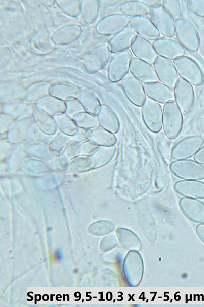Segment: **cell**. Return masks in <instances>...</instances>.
Segmentation results:
<instances>
[{"label":"cell","mask_w":204,"mask_h":307,"mask_svg":"<svg viewBox=\"0 0 204 307\" xmlns=\"http://www.w3.org/2000/svg\"><path fill=\"white\" fill-rule=\"evenodd\" d=\"M180 207L184 215L197 223H204V203L199 199L186 197L181 198Z\"/></svg>","instance_id":"cell-16"},{"label":"cell","mask_w":204,"mask_h":307,"mask_svg":"<svg viewBox=\"0 0 204 307\" xmlns=\"http://www.w3.org/2000/svg\"><path fill=\"white\" fill-rule=\"evenodd\" d=\"M173 63L181 78L195 86L203 83L204 75L202 71L193 59L184 55L174 60Z\"/></svg>","instance_id":"cell-3"},{"label":"cell","mask_w":204,"mask_h":307,"mask_svg":"<svg viewBox=\"0 0 204 307\" xmlns=\"http://www.w3.org/2000/svg\"><path fill=\"white\" fill-rule=\"evenodd\" d=\"M143 87L146 96L159 103L174 101L173 90L160 82L144 83Z\"/></svg>","instance_id":"cell-18"},{"label":"cell","mask_w":204,"mask_h":307,"mask_svg":"<svg viewBox=\"0 0 204 307\" xmlns=\"http://www.w3.org/2000/svg\"><path fill=\"white\" fill-rule=\"evenodd\" d=\"M173 91L175 102L183 115H187L192 109L194 102V92L192 85L180 77Z\"/></svg>","instance_id":"cell-9"},{"label":"cell","mask_w":204,"mask_h":307,"mask_svg":"<svg viewBox=\"0 0 204 307\" xmlns=\"http://www.w3.org/2000/svg\"><path fill=\"white\" fill-rule=\"evenodd\" d=\"M196 232L200 239L204 242V223L198 224L196 226Z\"/></svg>","instance_id":"cell-34"},{"label":"cell","mask_w":204,"mask_h":307,"mask_svg":"<svg viewBox=\"0 0 204 307\" xmlns=\"http://www.w3.org/2000/svg\"><path fill=\"white\" fill-rule=\"evenodd\" d=\"M153 47L158 55L174 60L185 54L184 48L176 41L167 37H159L153 41Z\"/></svg>","instance_id":"cell-13"},{"label":"cell","mask_w":204,"mask_h":307,"mask_svg":"<svg viewBox=\"0 0 204 307\" xmlns=\"http://www.w3.org/2000/svg\"><path fill=\"white\" fill-rule=\"evenodd\" d=\"M137 35L136 32L129 25L110 39L109 42L110 51L117 53L129 49Z\"/></svg>","instance_id":"cell-21"},{"label":"cell","mask_w":204,"mask_h":307,"mask_svg":"<svg viewBox=\"0 0 204 307\" xmlns=\"http://www.w3.org/2000/svg\"><path fill=\"white\" fill-rule=\"evenodd\" d=\"M129 25L139 36L149 40H155L160 37V34L152 22L147 16L132 17Z\"/></svg>","instance_id":"cell-19"},{"label":"cell","mask_w":204,"mask_h":307,"mask_svg":"<svg viewBox=\"0 0 204 307\" xmlns=\"http://www.w3.org/2000/svg\"><path fill=\"white\" fill-rule=\"evenodd\" d=\"M149 15L160 34L167 38L174 36L175 20L162 5H151Z\"/></svg>","instance_id":"cell-6"},{"label":"cell","mask_w":204,"mask_h":307,"mask_svg":"<svg viewBox=\"0 0 204 307\" xmlns=\"http://www.w3.org/2000/svg\"><path fill=\"white\" fill-rule=\"evenodd\" d=\"M175 176L183 180H200L204 179V166L189 159L176 160L169 165Z\"/></svg>","instance_id":"cell-5"},{"label":"cell","mask_w":204,"mask_h":307,"mask_svg":"<svg viewBox=\"0 0 204 307\" xmlns=\"http://www.w3.org/2000/svg\"><path fill=\"white\" fill-rule=\"evenodd\" d=\"M98 145L93 142L92 141H88L85 143L80 149V154L89 155L92 154L98 147Z\"/></svg>","instance_id":"cell-32"},{"label":"cell","mask_w":204,"mask_h":307,"mask_svg":"<svg viewBox=\"0 0 204 307\" xmlns=\"http://www.w3.org/2000/svg\"><path fill=\"white\" fill-rule=\"evenodd\" d=\"M56 121L58 127L64 133L72 136L78 133V126L67 116L62 119L58 118Z\"/></svg>","instance_id":"cell-28"},{"label":"cell","mask_w":204,"mask_h":307,"mask_svg":"<svg viewBox=\"0 0 204 307\" xmlns=\"http://www.w3.org/2000/svg\"><path fill=\"white\" fill-rule=\"evenodd\" d=\"M141 115L145 125L149 130L157 133L161 130L163 112L159 103L146 97L141 106Z\"/></svg>","instance_id":"cell-7"},{"label":"cell","mask_w":204,"mask_h":307,"mask_svg":"<svg viewBox=\"0 0 204 307\" xmlns=\"http://www.w3.org/2000/svg\"><path fill=\"white\" fill-rule=\"evenodd\" d=\"M70 166H73L71 170L73 171H80L86 169L88 166H90L89 159L85 157H78L72 161Z\"/></svg>","instance_id":"cell-30"},{"label":"cell","mask_w":204,"mask_h":307,"mask_svg":"<svg viewBox=\"0 0 204 307\" xmlns=\"http://www.w3.org/2000/svg\"><path fill=\"white\" fill-rule=\"evenodd\" d=\"M150 7L139 1H128L119 6L122 14L127 17L146 16L149 14Z\"/></svg>","instance_id":"cell-23"},{"label":"cell","mask_w":204,"mask_h":307,"mask_svg":"<svg viewBox=\"0 0 204 307\" xmlns=\"http://www.w3.org/2000/svg\"><path fill=\"white\" fill-rule=\"evenodd\" d=\"M132 58L130 49L118 52L114 55L108 69V77L110 81L113 82L121 81L129 71Z\"/></svg>","instance_id":"cell-11"},{"label":"cell","mask_w":204,"mask_h":307,"mask_svg":"<svg viewBox=\"0 0 204 307\" xmlns=\"http://www.w3.org/2000/svg\"><path fill=\"white\" fill-rule=\"evenodd\" d=\"M187 8L197 16L204 17V0H190L187 5Z\"/></svg>","instance_id":"cell-29"},{"label":"cell","mask_w":204,"mask_h":307,"mask_svg":"<svg viewBox=\"0 0 204 307\" xmlns=\"http://www.w3.org/2000/svg\"><path fill=\"white\" fill-rule=\"evenodd\" d=\"M117 236L121 244L130 251H139L141 243L139 237L131 230L120 228L117 230Z\"/></svg>","instance_id":"cell-26"},{"label":"cell","mask_w":204,"mask_h":307,"mask_svg":"<svg viewBox=\"0 0 204 307\" xmlns=\"http://www.w3.org/2000/svg\"><path fill=\"white\" fill-rule=\"evenodd\" d=\"M162 112L163 131L169 139H175L178 136L183 127V114L175 101L165 103Z\"/></svg>","instance_id":"cell-1"},{"label":"cell","mask_w":204,"mask_h":307,"mask_svg":"<svg viewBox=\"0 0 204 307\" xmlns=\"http://www.w3.org/2000/svg\"><path fill=\"white\" fill-rule=\"evenodd\" d=\"M116 151L114 145L99 146L89 158L91 167L98 168L106 165L113 158Z\"/></svg>","instance_id":"cell-22"},{"label":"cell","mask_w":204,"mask_h":307,"mask_svg":"<svg viewBox=\"0 0 204 307\" xmlns=\"http://www.w3.org/2000/svg\"><path fill=\"white\" fill-rule=\"evenodd\" d=\"M173 188L183 197L204 199V182L200 180H178L174 184Z\"/></svg>","instance_id":"cell-15"},{"label":"cell","mask_w":204,"mask_h":307,"mask_svg":"<svg viewBox=\"0 0 204 307\" xmlns=\"http://www.w3.org/2000/svg\"><path fill=\"white\" fill-rule=\"evenodd\" d=\"M130 72L143 83L157 82L156 73L152 64L136 57H133L130 65Z\"/></svg>","instance_id":"cell-17"},{"label":"cell","mask_w":204,"mask_h":307,"mask_svg":"<svg viewBox=\"0 0 204 307\" xmlns=\"http://www.w3.org/2000/svg\"><path fill=\"white\" fill-rule=\"evenodd\" d=\"M123 269L125 279L129 285L136 287L140 284L144 273V262L138 251H130L126 254Z\"/></svg>","instance_id":"cell-4"},{"label":"cell","mask_w":204,"mask_h":307,"mask_svg":"<svg viewBox=\"0 0 204 307\" xmlns=\"http://www.w3.org/2000/svg\"><path fill=\"white\" fill-rule=\"evenodd\" d=\"M130 48L135 57L150 64L158 56L151 42L139 35L134 39Z\"/></svg>","instance_id":"cell-14"},{"label":"cell","mask_w":204,"mask_h":307,"mask_svg":"<svg viewBox=\"0 0 204 307\" xmlns=\"http://www.w3.org/2000/svg\"><path fill=\"white\" fill-rule=\"evenodd\" d=\"M129 17L122 14L109 15L99 23L98 30L103 35H115L129 25Z\"/></svg>","instance_id":"cell-20"},{"label":"cell","mask_w":204,"mask_h":307,"mask_svg":"<svg viewBox=\"0 0 204 307\" xmlns=\"http://www.w3.org/2000/svg\"><path fill=\"white\" fill-rule=\"evenodd\" d=\"M162 5L174 19L176 20L181 18L182 5L181 1L163 0Z\"/></svg>","instance_id":"cell-27"},{"label":"cell","mask_w":204,"mask_h":307,"mask_svg":"<svg viewBox=\"0 0 204 307\" xmlns=\"http://www.w3.org/2000/svg\"><path fill=\"white\" fill-rule=\"evenodd\" d=\"M204 144V139L200 135L186 137L179 141L172 148L171 157L174 160L187 159L194 156Z\"/></svg>","instance_id":"cell-8"},{"label":"cell","mask_w":204,"mask_h":307,"mask_svg":"<svg viewBox=\"0 0 204 307\" xmlns=\"http://www.w3.org/2000/svg\"><path fill=\"white\" fill-rule=\"evenodd\" d=\"M121 84L129 101L134 105L141 107L146 98L142 82L129 72L121 80Z\"/></svg>","instance_id":"cell-10"},{"label":"cell","mask_w":204,"mask_h":307,"mask_svg":"<svg viewBox=\"0 0 204 307\" xmlns=\"http://www.w3.org/2000/svg\"><path fill=\"white\" fill-rule=\"evenodd\" d=\"M175 35L179 43L189 51H197L200 46V39L196 29L186 18L175 21Z\"/></svg>","instance_id":"cell-2"},{"label":"cell","mask_w":204,"mask_h":307,"mask_svg":"<svg viewBox=\"0 0 204 307\" xmlns=\"http://www.w3.org/2000/svg\"><path fill=\"white\" fill-rule=\"evenodd\" d=\"M158 80L171 89L175 86L179 77L171 60L158 56L153 63Z\"/></svg>","instance_id":"cell-12"},{"label":"cell","mask_w":204,"mask_h":307,"mask_svg":"<svg viewBox=\"0 0 204 307\" xmlns=\"http://www.w3.org/2000/svg\"><path fill=\"white\" fill-rule=\"evenodd\" d=\"M79 150H80V149L78 142L76 141H72L69 144L67 148L65 150L64 155L67 158L71 159L78 154Z\"/></svg>","instance_id":"cell-31"},{"label":"cell","mask_w":204,"mask_h":307,"mask_svg":"<svg viewBox=\"0 0 204 307\" xmlns=\"http://www.w3.org/2000/svg\"><path fill=\"white\" fill-rule=\"evenodd\" d=\"M98 119L101 126L111 133L116 134L119 130L120 123L118 119L107 107L101 106L98 113Z\"/></svg>","instance_id":"cell-24"},{"label":"cell","mask_w":204,"mask_h":307,"mask_svg":"<svg viewBox=\"0 0 204 307\" xmlns=\"http://www.w3.org/2000/svg\"><path fill=\"white\" fill-rule=\"evenodd\" d=\"M87 133V137L98 146L114 145L117 139L114 134L101 128H94Z\"/></svg>","instance_id":"cell-25"},{"label":"cell","mask_w":204,"mask_h":307,"mask_svg":"<svg viewBox=\"0 0 204 307\" xmlns=\"http://www.w3.org/2000/svg\"><path fill=\"white\" fill-rule=\"evenodd\" d=\"M194 160L200 164L204 165V146H202L194 156Z\"/></svg>","instance_id":"cell-33"}]
</instances>
